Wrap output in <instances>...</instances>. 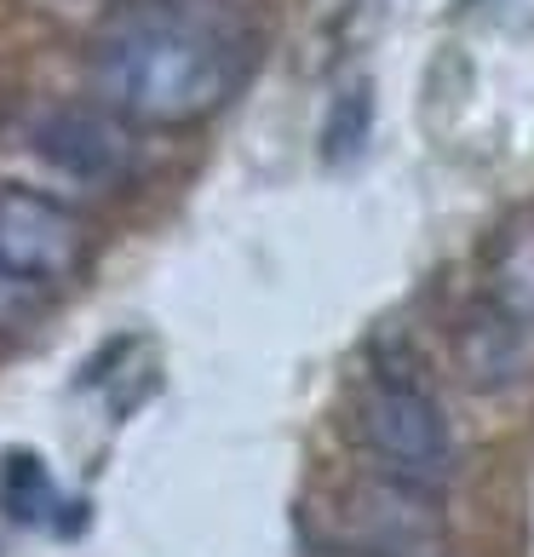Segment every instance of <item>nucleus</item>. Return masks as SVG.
<instances>
[{
  "instance_id": "3",
  "label": "nucleus",
  "mask_w": 534,
  "mask_h": 557,
  "mask_svg": "<svg viewBox=\"0 0 534 557\" xmlns=\"http://www.w3.org/2000/svg\"><path fill=\"white\" fill-rule=\"evenodd\" d=\"M87 259V231L64 201L29 190V184H0V271L52 294Z\"/></svg>"
},
{
  "instance_id": "1",
  "label": "nucleus",
  "mask_w": 534,
  "mask_h": 557,
  "mask_svg": "<svg viewBox=\"0 0 534 557\" xmlns=\"http://www.w3.org/2000/svg\"><path fill=\"white\" fill-rule=\"evenodd\" d=\"M248 52V29L208 0H144L98 29L87 75L138 127H190L241 87Z\"/></svg>"
},
{
  "instance_id": "7",
  "label": "nucleus",
  "mask_w": 534,
  "mask_h": 557,
  "mask_svg": "<svg viewBox=\"0 0 534 557\" xmlns=\"http://www.w3.org/2000/svg\"><path fill=\"white\" fill-rule=\"evenodd\" d=\"M495 305L534 317V224H511L495 247Z\"/></svg>"
},
{
  "instance_id": "9",
  "label": "nucleus",
  "mask_w": 534,
  "mask_h": 557,
  "mask_svg": "<svg viewBox=\"0 0 534 557\" xmlns=\"http://www.w3.org/2000/svg\"><path fill=\"white\" fill-rule=\"evenodd\" d=\"M40 299H47L40 287H29V282H17V276L0 271V327H17V322H24Z\"/></svg>"
},
{
  "instance_id": "8",
  "label": "nucleus",
  "mask_w": 534,
  "mask_h": 557,
  "mask_svg": "<svg viewBox=\"0 0 534 557\" xmlns=\"http://www.w3.org/2000/svg\"><path fill=\"white\" fill-rule=\"evenodd\" d=\"M368 121H374V98H368V87L357 81V87H345L334 98V115H327V161H345V156H357L362 144H368Z\"/></svg>"
},
{
  "instance_id": "6",
  "label": "nucleus",
  "mask_w": 534,
  "mask_h": 557,
  "mask_svg": "<svg viewBox=\"0 0 534 557\" xmlns=\"http://www.w3.org/2000/svg\"><path fill=\"white\" fill-rule=\"evenodd\" d=\"M0 506H7V518H17V523H47V511L58 506V488H52L35 448H12L7 460H0Z\"/></svg>"
},
{
  "instance_id": "4",
  "label": "nucleus",
  "mask_w": 534,
  "mask_h": 557,
  "mask_svg": "<svg viewBox=\"0 0 534 557\" xmlns=\"http://www.w3.org/2000/svg\"><path fill=\"white\" fill-rule=\"evenodd\" d=\"M29 144L52 173H64L75 184H92V190L121 184L138 161L127 115H115L110 104H58L29 127Z\"/></svg>"
},
{
  "instance_id": "2",
  "label": "nucleus",
  "mask_w": 534,
  "mask_h": 557,
  "mask_svg": "<svg viewBox=\"0 0 534 557\" xmlns=\"http://www.w3.org/2000/svg\"><path fill=\"white\" fill-rule=\"evenodd\" d=\"M362 437L374 448V460L392 471V483H414L431 488L455 471V437L437 397L408 380V374H380L362 391Z\"/></svg>"
},
{
  "instance_id": "5",
  "label": "nucleus",
  "mask_w": 534,
  "mask_h": 557,
  "mask_svg": "<svg viewBox=\"0 0 534 557\" xmlns=\"http://www.w3.org/2000/svg\"><path fill=\"white\" fill-rule=\"evenodd\" d=\"M460 368L477 391H500L523 374V339H518V317L495 305V311H477L460 327Z\"/></svg>"
}]
</instances>
